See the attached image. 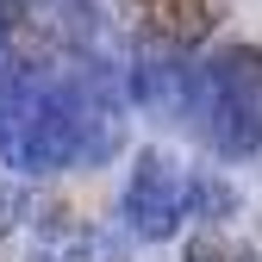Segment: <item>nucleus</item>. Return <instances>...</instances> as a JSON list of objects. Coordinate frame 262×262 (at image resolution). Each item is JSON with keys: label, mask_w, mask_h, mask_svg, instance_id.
<instances>
[{"label": "nucleus", "mask_w": 262, "mask_h": 262, "mask_svg": "<svg viewBox=\"0 0 262 262\" xmlns=\"http://www.w3.org/2000/svg\"><path fill=\"white\" fill-rule=\"evenodd\" d=\"M131 94L94 62H31L0 81V162L19 175H56L106 162L125 144Z\"/></svg>", "instance_id": "1"}, {"label": "nucleus", "mask_w": 262, "mask_h": 262, "mask_svg": "<svg viewBox=\"0 0 262 262\" xmlns=\"http://www.w3.org/2000/svg\"><path fill=\"white\" fill-rule=\"evenodd\" d=\"M187 125L231 162L262 156V44H225L200 62Z\"/></svg>", "instance_id": "2"}, {"label": "nucleus", "mask_w": 262, "mask_h": 262, "mask_svg": "<svg viewBox=\"0 0 262 262\" xmlns=\"http://www.w3.org/2000/svg\"><path fill=\"white\" fill-rule=\"evenodd\" d=\"M193 200H200V181L187 175V162L175 150L150 144V150L131 156V175H125V193H119V219H125L131 237L162 244V237L181 231V219L193 212Z\"/></svg>", "instance_id": "3"}, {"label": "nucleus", "mask_w": 262, "mask_h": 262, "mask_svg": "<svg viewBox=\"0 0 262 262\" xmlns=\"http://www.w3.org/2000/svg\"><path fill=\"white\" fill-rule=\"evenodd\" d=\"M193 75H200V62H187V50L138 44V50H131V69H125V94H131V106H144V113L187 119V106H193Z\"/></svg>", "instance_id": "4"}, {"label": "nucleus", "mask_w": 262, "mask_h": 262, "mask_svg": "<svg viewBox=\"0 0 262 262\" xmlns=\"http://www.w3.org/2000/svg\"><path fill=\"white\" fill-rule=\"evenodd\" d=\"M138 44H162V50H193L219 19V0H119Z\"/></svg>", "instance_id": "5"}, {"label": "nucleus", "mask_w": 262, "mask_h": 262, "mask_svg": "<svg viewBox=\"0 0 262 262\" xmlns=\"http://www.w3.org/2000/svg\"><path fill=\"white\" fill-rule=\"evenodd\" d=\"M38 262H125V250L113 244L106 225L88 219H56L38 231Z\"/></svg>", "instance_id": "6"}, {"label": "nucleus", "mask_w": 262, "mask_h": 262, "mask_svg": "<svg viewBox=\"0 0 262 262\" xmlns=\"http://www.w3.org/2000/svg\"><path fill=\"white\" fill-rule=\"evenodd\" d=\"M187 262H262V250L244 244L237 231H225V225H206V231L187 237Z\"/></svg>", "instance_id": "7"}, {"label": "nucleus", "mask_w": 262, "mask_h": 262, "mask_svg": "<svg viewBox=\"0 0 262 262\" xmlns=\"http://www.w3.org/2000/svg\"><path fill=\"white\" fill-rule=\"evenodd\" d=\"M25 187L13 181V175H0V237H7V231H19V225H25Z\"/></svg>", "instance_id": "8"}]
</instances>
